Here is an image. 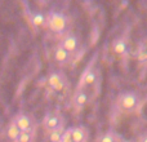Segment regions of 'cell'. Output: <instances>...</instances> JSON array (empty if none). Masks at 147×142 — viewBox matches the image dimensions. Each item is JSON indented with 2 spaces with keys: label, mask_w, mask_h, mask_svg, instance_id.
<instances>
[{
  "label": "cell",
  "mask_w": 147,
  "mask_h": 142,
  "mask_svg": "<svg viewBox=\"0 0 147 142\" xmlns=\"http://www.w3.org/2000/svg\"><path fill=\"white\" fill-rule=\"evenodd\" d=\"M141 98L137 92L125 91L117 97V106L124 112H134L140 107Z\"/></svg>",
  "instance_id": "1"
},
{
  "label": "cell",
  "mask_w": 147,
  "mask_h": 142,
  "mask_svg": "<svg viewBox=\"0 0 147 142\" xmlns=\"http://www.w3.org/2000/svg\"><path fill=\"white\" fill-rule=\"evenodd\" d=\"M48 25L51 27L52 31L54 32H63L67 28V25H69V20L67 17L61 12H52L51 14L48 16Z\"/></svg>",
  "instance_id": "2"
},
{
  "label": "cell",
  "mask_w": 147,
  "mask_h": 142,
  "mask_svg": "<svg viewBox=\"0 0 147 142\" xmlns=\"http://www.w3.org/2000/svg\"><path fill=\"white\" fill-rule=\"evenodd\" d=\"M43 124H44V128H45L48 132H52V131H56V129H61L62 118L57 114H48L44 118Z\"/></svg>",
  "instance_id": "3"
},
{
  "label": "cell",
  "mask_w": 147,
  "mask_h": 142,
  "mask_svg": "<svg viewBox=\"0 0 147 142\" xmlns=\"http://www.w3.org/2000/svg\"><path fill=\"white\" fill-rule=\"evenodd\" d=\"M48 85L54 91H63L65 85H66V80L65 76L58 71H54L49 75L48 78Z\"/></svg>",
  "instance_id": "4"
},
{
  "label": "cell",
  "mask_w": 147,
  "mask_h": 142,
  "mask_svg": "<svg viewBox=\"0 0 147 142\" xmlns=\"http://www.w3.org/2000/svg\"><path fill=\"white\" fill-rule=\"evenodd\" d=\"M13 122L16 123V125L18 127V129L21 132H27V131H31V128H32V119H31V116H28L27 114H23V112L16 115Z\"/></svg>",
  "instance_id": "5"
},
{
  "label": "cell",
  "mask_w": 147,
  "mask_h": 142,
  "mask_svg": "<svg viewBox=\"0 0 147 142\" xmlns=\"http://www.w3.org/2000/svg\"><path fill=\"white\" fill-rule=\"evenodd\" d=\"M59 44H61L66 51H69L70 53H74V52L79 48V39H78V36L76 35L69 32V34H66V35L62 38V40H61V43Z\"/></svg>",
  "instance_id": "6"
},
{
  "label": "cell",
  "mask_w": 147,
  "mask_h": 142,
  "mask_svg": "<svg viewBox=\"0 0 147 142\" xmlns=\"http://www.w3.org/2000/svg\"><path fill=\"white\" fill-rule=\"evenodd\" d=\"M70 57H71V53L69 51H66L61 44H58L56 47V49H54V61L57 64H59V65L67 64L70 61Z\"/></svg>",
  "instance_id": "7"
},
{
  "label": "cell",
  "mask_w": 147,
  "mask_h": 142,
  "mask_svg": "<svg viewBox=\"0 0 147 142\" xmlns=\"http://www.w3.org/2000/svg\"><path fill=\"white\" fill-rule=\"evenodd\" d=\"M112 51L117 56H124L128 52V43L124 38H116L112 41Z\"/></svg>",
  "instance_id": "8"
},
{
  "label": "cell",
  "mask_w": 147,
  "mask_h": 142,
  "mask_svg": "<svg viewBox=\"0 0 147 142\" xmlns=\"http://www.w3.org/2000/svg\"><path fill=\"white\" fill-rule=\"evenodd\" d=\"M88 99H89V97H88V93H86V92H84V91L76 92L75 96H74V99H72L74 106H75L78 110L83 109V107L88 103Z\"/></svg>",
  "instance_id": "9"
},
{
  "label": "cell",
  "mask_w": 147,
  "mask_h": 142,
  "mask_svg": "<svg viewBox=\"0 0 147 142\" xmlns=\"http://www.w3.org/2000/svg\"><path fill=\"white\" fill-rule=\"evenodd\" d=\"M88 137V132L83 125L72 127V142H85Z\"/></svg>",
  "instance_id": "10"
},
{
  "label": "cell",
  "mask_w": 147,
  "mask_h": 142,
  "mask_svg": "<svg viewBox=\"0 0 147 142\" xmlns=\"http://www.w3.org/2000/svg\"><path fill=\"white\" fill-rule=\"evenodd\" d=\"M96 79H97L96 70L93 67H88L84 71L83 76H81V83H83V85H93L96 83Z\"/></svg>",
  "instance_id": "11"
},
{
  "label": "cell",
  "mask_w": 147,
  "mask_h": 142,
  "mask_svg": "<svg viewBox=\"0 0 147 142\" xmlns=\"http://www.w3.org/2000/svg\"><path fill=\"white\" fill-rule=\"evenodd\" d=\"M30 21L35 27H41V26H44L45 23H48V18H47L41 12H39V10L31 13Z\"/></svg>",
  "instance_id": "12"
},
{
  "label": "cell",
  "mask_w": 147,
  "mask_h": 142,
  "mask_svg": "<svg viewBox=\"0 0 147 142\" xmlns=\"http://www.w3.org/2000/svg\"><path fill=\"white\" fill-rule=\"evenodd\" d=\"M5 133H7L8 140L18 141V137H20V135H21V131L18 129V127L16 125L14 122H10L9 124L7 125V131H5Z\"/></svg>",
  "instance_id": "13"
},
{
  "label": "cell",
  "mask_w": 147,
  "mask_h": 142,
  "mask_svg": "<svg viewBox=\"0 0 147 142\" xmlns=\"http://www.w3.org/2000/svg\"><path fill=\"white\" fill-rule=\"evenodd\" d=\"M62 137H63V131L62 129H56L48 132V138L51 142H62Z\"/></svg>",
  "instance_id": "14"
},
{
  "label": "cell",
  "mask_w": 147,
  "mask_h": 142,
  "mask_svg": "<svg viewBox=\"0 0 147 142\" xmlns=\"http://www.w3.org/2000/svg\"><path fill=\"white\" fill-rule=\"evenodd\" d=\"M98 142H117V137L114 132H106L99 137Z\"/></svg>",
  "instance_id": "15"
},
{
  "label": "cell",
  "mask_w": 147,
  "mask_h": 142,
  "mask_svg": "<svg viewBox=\"0 0 147 142\" xmlns=\"http://www.w3.org/2000/svg\"><path fill=\"white\" fill-rule=\"evenodd\" d=\"M31 138H32V133H31V131L21 132L20 137H18V142H31Z\"/></svg>",
  "instance_id": "16"
},
{
  "label": "cell",
  "mask_w": 147,
  "mask_h": 142,
  "mask_svg": "<svg viewBox=\"0 0 147 142\" xmlns=\"http://www.w3.org/2000/svg\"><path fill=\"white\" fill-rule=\"evenodd\" d=\"M137 60L141 62V64H146V62H147V49L146 48H142V49H140V51H138Z\"/></svg>",
  "instance_id": "17"
},
{
  "label": "cell",
  "mask_w": 147,
  "mask_h": 142,
  "mask_svg": "<svg viewBox=\"0 0 147 142\" xmlns=\"http://www.w3.org/2000/svg\"><path fill=\"white\" fill-rule=\"evenodd\" d=\"M62 142H72V128H67L66 131H63Z\"/></svg>",
  "instance_id": "18"
},
{
  "label": "cell",
  "mask_w": 147,
  "mask_h": 142,
  "mask_svg": "<svg viewBox=\"0 0 147 142\" xmlns=\"http://www.w3.org/2000/svg\"><path fill=\"white\" fill-rule=\"evenodd\" d=\"M140 142H147V132H146V133H143V135L141 136Z\"/></svg>",
  "instance_id": "19"
},
{
  "label": "cell",
  "mask_w": 147,
  "mask_h": 142,
  "mask_svg": "<svg viewBox=\"0 0 147 142\" xmlns=\"http://www.w3.org/2000/svg\"><path fill=\"white\" fill-rule=\"evenodd\" d=\"M129 142H140V141H129Z\"/></svg>",
  "instance_id": "20"
}]
</instances>
